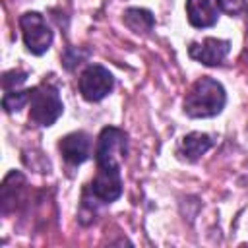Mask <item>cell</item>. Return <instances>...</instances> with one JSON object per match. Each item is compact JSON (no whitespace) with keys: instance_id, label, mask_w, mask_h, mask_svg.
<instances>
[{"instance_id":"cell-9","label":"cell","mask_w":248,"mask_h":248,"mask_svg":"<svg viewBox=\"0 0 248 248\" xmlns=\"http://www.w3.org/2000/svg\"><path fill=\"white\" fill-rule=\"evenodd\" d=\"M219 4L217 0H186L188 21L194 27H211L219 19Z\"/></svg>"},{"instance_id":"cell-2","label":"cell","mask_w":248,"mask_h":248,"mask_svg":"<svg viewBox=\"0 0 248 248\" xmlns=\"http://www.w3.org/2000/svg\"><path fill=\"white\" fill-rule=\"evenodd\" d=\"M128 153V136L120 128L107 126L101 130L95 143V163L97 170L120 172V163Z\"/></svg>"},{"instance_id":"cell-12","label":"cell","mask_w":248,"mask_h":248,"mask_svg":"<svg viewBox=\"0 0 248 248\" xmlns=\"http://www.w3.org/2000/svg\"><path fill=\"white\" fill-rule=\"evenodd\" d=\"M25 103H29V91H17V89H10V91H4V97H2V107L6 112H14V110H19Z\"/></svg>"},{"instance_id":"cell-5","label":"cell","mask_w":248,"mask_h":248,"mask_svg":"<svg viewBox=\"0 0 248 248\" xmlns=\"http://www.w3.org/2000/svg\"><path fill=\"white\" fill-rule=\"evenodd\" d=\"M78 87H79V93L85 101H101L105 99L112 87H114V78L112 74L101 66V64H89L81 76H79V81H78Z\"/></svg>"},{"instance_id":"cell-13","label":"cell","mask_w":248,"mask_h":248,"mask_svg":"<svg viewBox=\"0 0 248 248\" xmlns=\"http://www.w3.org/2000/svg\"><path fill=\"white\" fill-rule=\"evenodd\" d=\"M25 79H27V74H25V72L12 70V72H6V74H4V78H2V87H4V91H10V89H16L17 85H21Z\"/></svg>"},{"instance_id":"cell-8","label":"cell","mask_w":248,"mask_h":248,"mask_svg":"<svg viewBox=\"0 0 248 248\" xmlns=\"http://www.w3.org/2000/svg\"><path fill=\"white\" fill-rule=\"evenodd\" d=\"M58 147L70 165H81L91 155V138L85 132H72L60 140Z\"/></svg>"},{"instance_id":"cell-14","label":"cell","mask_w":248,"mask_h":248,"mask_svg":"<svg viewBox=\"0 0 248 248\" xmlns=\"http://www.w3.org/2000/svg\"><path fill=\"white\" fill-rule=\"evenodd\" d=\"M221 12L229 14V16H236L246 8V0H217Z\"/></svg>"},{"instance_id":"cell-10","label":"cell","mask_w":248,"mask_h":248,"mask_svg":"<svg viewBox=\"0 0 248 248\" xmlns=\"http://www.w3.org/2000/svg\"><path fill=\"white\" fill-rule=\"evenodd\" d=\"M124 23L130 31L138 33V35H147L153 25H155V19H153V14L149 10H143V8H128L124 12Z\"/></svg>"},{"instance_id":"cell-6","label":"cell","mask_w":248,"mask_h":248,"mask_svg":"<svg viewBox=\"0 0 248 248\" xmlns=\"http://www.w3.org/2000/svg\"><path fill=\"white\" fill-rule=\"evenodd\" d=\"M91 200L99 203H110L122 196V178L120 172H108V170H97L91 184L85 190Z\"/></svg>"},{"instance_id":"cell-1","label":"cell","mask_w":248,"mask_h":248,"mask_svg":"<svg viewBox=\"0 0 248 248\" xmlns=\"http://www.w3.org/2000/svg\"><path fill=\"white\" fill-rule=\"evenodd\" d=\"M225 103H227V95L223 85L217 79L203 76L186 93L184 112L192 118H211L223 110Z\"/></svg>"},{"instance_id":"cell-3","label":"cell","mask_w":248,"mask_h":248,"mask_svg":"<svg viewBox=\"0 0 248 248\" xmlns=\"http://www.w3.org/2000/svg\"><path fill=\"white\" fill-rule=\"evenodd\" d=\"M64 110L62 99L58 91L48 85L41 83L29 89V120L37 126H52Z\"/></svg>"},{"instance_id":"cell-4","label":"cell","mask_w":248,"mask_h":248,"mask_svg":"<svg viewBox=\"0 0 248 248\" xmlns=\"http://www.w3.org/2000/svg\"><path fill=\"white\" fill-rule=\"evenodd\" d=\"M23 43L31 54H43L52 45V31L39 12H25L19 17Z\"/></svg>"},{"instance_id":"cell-11","label":"cell","mask_w":248,"mask_h":248,"mask_svg":"<svg viewBox=\"0 0 248 248\" xmlns=\"http://www.w3.org/2000/svg\"><path fill=\"white\" fill-rule=\"evenodd\" d=\"M213 145L211 136L202 134V132H192L188 136H184L182 140V153L186 155V159L196 161L200 155H203L209 147Z\"/></svg>"},{"instance_id":"cell-7","label":"cell","mask_w":248,"mask_h":248,"mask_svg":"<svg viewBox=\"0 0 248 248\" xmlns=\"http://www.w3.org/2000/svg\"><path fill=\"white\" fill-rule=\"evenodd\" d=\"M231 50V43L215 37H207L202 43H192L188 48L190 58L205 64V66H217L225 60V56Z\"/></svg>"}]
</instances>
